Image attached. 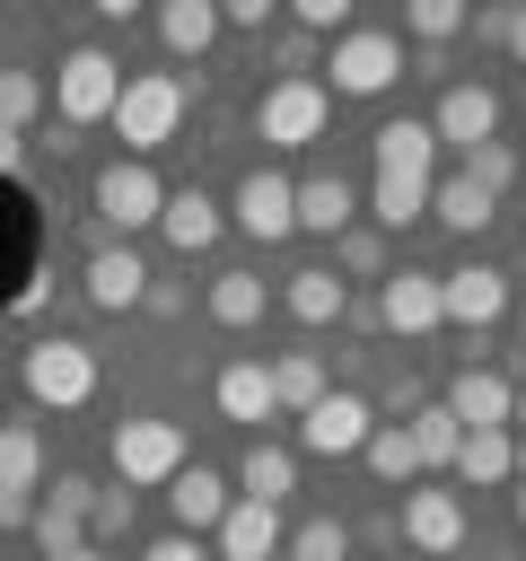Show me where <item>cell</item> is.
Returning <instances> with one entry per match:
<instances>
[{"instance_id": "cell-1", "label": "cell", "mask_w": 526, "mask_h": 561, "mask_svg": "<svg viewBox=\"0 0 526 561\" xmlns=\"http://www.w3.org/2000/svg\"><path fill=\"white\" fill-rule=\"evenodd\" d=\"M18 386H26V403H44V412H79V403L96 394V351L70 342V333H44V342H26Z\"/></svg>"}, {"instance_id": "cell-2", "label": "cell", "mask_w": 526, "mask_h": 561, "mask_svg": "<svg viewBox=\"0 0 526 561\" xmlns=\"http://www.w3.org/2000/svg\"><path fill=\"white\" fill-rule=\"evenodd\" d=\"M53 105H61L70 131H79V123H114V105H123V70H114V53L70 44V53L53 61Z\"/></svg>"}, {"instance_id": "cell-3", "label": "cell", "mask_w": 526, "mask_h": 561, "mask_svg": "<svg viewBox=\"0 0 526 561\" xmlns=\"http://www.w3.org/2000/svg\"><path fill=\"white\" fill-rule=\"evenodd\" d=\"M175 123H184V79H175V70H140V79H123L114 131H123V149H132V158L167 149V140H175Z\"/></svg>"}, {"instance_id": "cell-4", "label": "cell", "mask_w": 526, "mask_h": 561, "mask_svg": "<svg viewBox=\"0 0 526 561\" xmlns=\"http://www.w3.org/2000/svg\"><path fill=\"white\" fill-rule=\"evenodd\" d=\"M324 123H333V88L324 79H272L254 96V131L272 149H307V140H324Z\"/></svg>"}, {"instance_id": "cell-5", "label": "cell", "mask_w": 526, "mask_h": 561, "mask_svg": "<svg viewBox=\"0 0 526 561\" xmlns=\"http://www.w3.org/2000/svg\"><path fill=\"white\" fill-rule=\"evenodd\" d=\"M114 473H123V491H158V482H175L184 473V430L175 421H158V412H140V421H114Z\"/></svg>"}, {"instance_id": "cell-6", "label": "cell", "mask_w": 526, "mask_h": 561, "mask_svg": "<svg viewBox=\"0 0 526 561\" xmlns=\"http://www.w3.org/2000/svg\"><path fill=\"white\" fill-rule=\"evenodd\" d=\"M324 70H333V96H386V88L403 79V35H386V26H351V35L324 53Z\"/></svg>"}, {"instance_id": "cell-7", "label": "cell", "mask_w": 526, "mask_h": 561, "mask_svg": "<svg viewBox=\"0 0 526 561\" xmlns=\"http://www.w3.org/2000/svg\"><path fill=\"white\" fill-rule=\"evenodd\" d=\"M158 210H167V184L149 175V158H114V167L96 175V219H105L114 237L158 228Z\"/></svg>"}, {"instance_id": "cell-8", "label": "cell", "mask_w": 526, "mask_h": 561, "mask_svg": "<svg viewBox=\"0 0 526 561\" xmlns=\"http://www.w3.org/2000/svg\"><path fill=\"white\" fill-rule=\"evenodd\" d=\"M228 219H237V228H245L254 245H281V237L298 228V184H289V175H272V167H254V175L237 184Z\"/></svg>"}, {"instance_id": "cell-9", "label": "cell", "mask_w": 526, "mask_h": 561, "mask_svg": "<svg viewBox=\"0 0 526 561\" xmlns=\"http://www.w3.org/2000/svg\"><path fill=\"white\" fill-rule=\"evenodd\" d=\"M438 316H447V324H465V333L500 324V316H508V272H500V263H465V272H438Z\"/></svg>"}, {"instance_id": "cell-10", "label": "cell", "mask_w": 526, "mask_h": 561, "mask_svg": "<svg viewBox=\"0 0 526 561\" xmlns=\"http://www.w3.org/2000/svg\"><path fill=\"white\" fill-rule=\"evenodd\" d=\"M430 131H438V149H482V140H500V96H491L482 79H456V88L438 96Z\"/></svg>"}, {"instance_id": "cell-11", "label": "cell", "mask_w": 526, "mask_h": 561, "mask_svg": "<svg viewBox=\"0 0 526 561\" xmlns=\"http://www.w3.org/2000/svg\"><path fill=\"white\" fill-rule=\"evenodd\" d=\"M377 324L403 333V342L438 333V324H447V316H438V272H386V280H377Z\"/></svg>"}, {"instance_id": "cell-12", "label": "cell", "mask_w": 526, "mask_h": 561, "mask_svg": "<svg viewBox=\"0 0 526 561\" xmlns=\"http://www.w3.org/2000/svg\"><path fill=\"white\" fill-rule=\"evenodd\" d=\"M368 430H377V412H368L359 394H324V403L298 421V447H307V456H359Z\"/></svg>"}, {"instance_id": "cell-13", "label": "cell", "mask_w": 526, "mask_h": 561, "mask_svg": "<svg viewBox=\"0 0 526 561\" xmlns=\"http://www.w3.org/2000/svg\"><path fill=\"white\" fill-rule=\"evenodd\" d=\"M403 543L412 552H456L465 543V500L438 491V482H412L403 491Z\"/></svg>"}, {"instance_id": "cell-14", "label": "cell", "mask_w": 526, "mask_h": 561, "mask_svg": "<svg viewBox=\"0 0 526 561\" xmlns=\"http://www.w3.org/2000/svg\"><path fill=\"white\" fill-rule=\"evenodd\" d=\"M79 289H88V307L123 316V307H140V298H149V263H140L132 245H96V254H88V272H79Z\"/></svg>"}, {"instance_id": "cell-15", "label": "cell", "mask_w": 526, "mask_h": 561, "mask_svg": "<svg viewBox=\"0 0 526 561\" xmlns=\"http://www.w3.org/2000/svg\"><path fill=\"white\" fill-rule=\"evenodd\" d=\"M447 412H456L465 430H508V421H517V386H508L500 368H456V377H447Z\"/></svg>"}, {"instance_id": "cell-16", "label": "cell", "mask_w": 526, "mask_h": 561, "mask_svg": "<svg viewBox=\"0 0 526 561\" xmlns=\"http://www.w3.org/2000/svg\"><path fill=\"white\" fill-rule=\"evenodd\" d=\"M281 508L272 500H228V517H219V561H281Z\"/></svg>"}, {"instance_id": "cell-17", "label": "cell", "mask_w": 526, "mask_h": 561, "mask_svg": "<svg viewBox=\"0 0 526 561\" xmlns=\"http://www.w3.org/2000/svg\"><path fill=\"white\" fill-rule=\"evenodd\" d=\"M219 228H228V219H219V202H210L202 184H175V193H167V210H158V237H167L175 254H202V245H219Z\"/></svg>"}, {"instance_id": "cell-18", "label": "cell", "mask_w": 526, "mask_h": 561, "mask_svg": "<svg viewBox=\"0 0 526 561\" xmlns=\"http://www.w3.org/2000/svg\"><path fill=\"white\" fill-rule=\"evenodd\" d=\"M377 175H438V131L430 123H412V114H395V123H377Z\"/></svg>"}, {"instance_id": "cell-19", "label": "cell", "mask_w": 526, "mask_h": 561, "mask_svg": "<svg viewBox=\"0 0 526 561\" xmlns=\"http://www.w3.org/2000/svg\"><path fill=\"white\" fill-rule=\"evenodd\" d=\"M167 508H175L184 535H219V517H228V482H219L210 465H184V473L167 482Z\"/></svg>"}, {"instance_id": "cell-20", "label": "cell", "mask_w": 526, "mask_h": 561, "mask_svg": "<svg viewBox=\"0 0 526 561\" xmlns=\"http://www.w3.org/2000/svg\"><path fill=\"white\" fill-rule=\"evenodd\" d=\"M210 403L228 412V421H272L281 403H272V368L263 359H228L219 377H210Z\"/></svg>"}, {"instance_id": "cell-21", "label": "cell", "mask_w": 526, "mask_h": 561, "mask_svg": "<svg viewBox=\"0 0 526 561\" xmlns=\"http://www.w3.org/2000/svg\"><path fill=\"white\" fill-rule=\"evenodd\" d=\"M158 44H167L175 61H202V53L219 44V0H167V9H158Z\"/></svg>"}, {"instance_id": "cell-22", "label": "cell", "mask_w": 526, "mask_h": 561, "mask_svg": "<svg viewBox=\"0 0 526 561\" xmlns=\"http://www.w3.org/2000/svg\"><path fill=\"white\" fill-rule=\"evenodd\" d=\"M351 210H359L351 175H333V167H324V175H307V184H298V228H307V237H342V228H351Z\"/></svg>"}, {"instance_id": "cell-23", "label": "cell", "mask_w": 526, "mask_h": 561, "mask_svg": "<svg viewBox=\"0 0 526 561\" xmlns=\"http://www.w3.org/2000/svg\"><path fill=\"white\" fill-rule=\"evenodd\" d=\"M289 491H298V456L272 447V438H254V447L237 456V500H272V508H281Z\"/></svg>"}, {"instance_id": "cell-24", "label": "cell", "mask_w": 526, "mask_h": 561, "mask_svg": "<svg viewBox=\"0 0 526 561\" xmlns=\"http://www.w3.org/2000/svg\"><path fill=\"white\" fill-rule=\"evenodd\" d=\"M430 219H438V228H456V237H482V228H491V193L456 167V175H438V184H430Z\"/></svg>"}, {"instance_id": "cell-25", "label": "cell", "mask_w": 526, "mask_h": 561, "mask_svg": "<svg viewBox=\"0 0 526 561\" xmlns=\"http://www.w3.org/2000/svg\"><path fill=\"white\" fill-rule=\"evenodd\" d=\"M508 473H517V438H508V430H465L456 482H465V491H491V482H508Z\"/></svg>"}, {"instance_id": "cell-26", "label": "cell", "mask_w": 526, "mask_h": 561, "mask_svg": "<svg viewBox=\"0 0 526 561\" xmlns=\"http://www.w3.org/2000/svg\"><path fill=\"white\" fill-rule=\"evenodd\" d=\"M324 394H333V386H324V359H316V351H281V359H272V403H281V412L307 421Z\"/></svg>"}, {"instance_id": "cell-27", "label": "cell", "mask_w": 526, "mask_h": 561, "mask_svg": "<svg viewBox=\"0 0 526 561\" xmlns=\"http://www.w3.org/2000/svg\"><path fill=\"white\" fill-rule=\"evenodd\" d=\"M281 298H289V316H298V324H342V307H351V289H342L324 263L289 272V289H281Z\"/></svg>"}, {"instance_id": "cell-28", "label": "cell", "mask_w": 526, "mask_h": 561, "mask_svg": "<svg viewBox=\"0 0 526 561\" xmlns=\"http://www.w3.org/2000/svg\"><path fill=\"white\" fill-rule=\"evenodd\" d=\"M456 447H465V421H456L447 403H421V412H412V456H421V473H456Z\"/></svg>"}, {"instance_id": "cell-29", "label": "cell", "mask_w": 526, "mask_h": 561, "mask_svg": "<svg viewBox=\"0 0 526 561\" xmlns=\"http://www.w3.org/2000/svg\"><path fill=\"white\" fill-rule=\"evenodd\" d=\"M430 184H438V175H377V184H368L377 228H412V219H430Z\"/></svg>"}, {"instance_id": "cell-30", "label": "cell", "mask_w": 526, "mask_h": 561, "mask_svg": "<svg viewBox=\"0 0 526 561\" xmlns=\"http://www.w3.org/2000/svg\"><path fill=\"white\" fill-rule=\"evenodd\" d=\"M263 272H219L210 280V324H228V333H245V324H263Z\"/></svg>"}, {"instance_id": "cell-31", "label": "cell", "mask_w": 526, "mask_h": 561, "mask_svg": "<svg viewBox=\"0 0 526 561\" xmlns=\"http://www.w3.org/2000/svg\"><path fill=\"white\" fill-rule=\"evenodd\" d=\"M359 456H368V473H377V482H403V491L421 482V456H412V430H403V421H377Z\"/></svg>"}, {"instance_id": "cell-32", "label": "cell", "mask_w": 526, "mask_h": 561, "mask_svg": "<svg viewBox=\"0 0 526 561\" xmlns=\"http://www.w3.org/2000/svg\"><path fill=\"white\" fill-rule=\"evenodd\" d=\"M0 482H9V491H35V482H44V438H35V421H0Z\"/></svg>"}, {"instance_id": "cell-33", "label": "cell", "mask_w": 526, "mask_h": 561, "mask_svg": "<svg viewBox=\"0 0 526 561\" xmlns=\"http://www.w3.org/2000/svg\"><path fill=\"white\" fill-rule=\"evenodd\" d=\"M281 561H351V526H342V517H307V526L281 543Z\"/></svg>"}, {"instance_id": "cell-34", "label": "cell", "mask_w": 526, "mask_h": 561, "mask_svg": "<svg viewBox=\"0 0 526 561\" xmlns=\"http://www.w3.org/2000/svg\"><path fill=\"white\" fill-rule=\"evenodd\" d=\"M35 543H44V561H61V552H79L88 543V517L79 508H53V500H35V526H26Z\"/></svg>"}, {"instance_id": "cell-35", "label": "cell", "mask_w": 526, "mask_h": 561, "mask_svg": "<svg viewBox=\"0 0 526 561\" xmlns=\"http://www.w3.org/2000/svg\"><path fill=\"white\" fill-rule=\"evenodd\" d=\"M44 96H53V88H44L35 70H0V123H9V131H26V123L44 114Z\"/></svg>"}, {"instance_id": "cell-36", "label": "cell", "mask_w": 526, "mask_h": 561, "mask_svg": "<svg viewBox=\"0 0 526 561\" xmlns=\"http://www.w3.org/2000/svg\"><path fill=\"white\" fill-rule=\"evenodd\" d=\"M403 35L447 44V35H465V9H456V0H403Z\"/></svg>"}, {"instance_id": "cell-37", "label": "cell", "mask_w": 526, "mask_h": 561, "mask_svg": "<svg viewBox=\"0 0 526 561\" xmlns=\"http://www.w3.org/2000/svg\"><path fill=\"white\" fill-rule=\"evenodd\" d=\"M465 175H473V184L500 202V193L517 184V149H508V140H482V149H465Z\"/></svg>"}, {"instance_id": "cell-38", "label": "cell", "mask_w": 526, "mask_h": 561, "mask_svg": "<svg viewBox=\"0 0 526 561\" xmlns=\"http://www.w3.org/2000/svg\"><path fill=\"white\" fill-rule=\"evenodd\" d=\"M114 535H132V491H96L88 500V543H114Z\"/></svg>"}, {"instance_id": "cell-39", "label": "cell", "mask_w": 526, "mask_h": 561, "mask_svg": "<svg viewBox=\"0 0 526 561\" xmlns=\"http://www.w3.org/2000/svg\"><path fill=\"white\" fill-rule=\"evenodd\" d=\"M342 263H351V272H377V263H386V245H377L368 228H351V237H342Z\"/></svg>"}, {"instance_id": "cell-40", "label": "cell", "mask_w": 526, "mask_h": 561, "mask_svg": "<svg viewBox=\"0 0 526 561\" xmlns=\"http://www.w3.org/2000/svg\"><path fill=\"white\" fill-rule=\"evenodd\" d=\"M219 26H254V35H263V26H272V0H228Z\"/></svg>"}, {"instance_id": "cell-41", "label": "cell", "mask_w": 526, "mask_h": 561, "mask_svg": "<svg viewBox=\"0 0 526 561\" xmlns=\"http://www.w3.org/2000/svg\"><path fill=\"white\" fill-rule=\"evenodd\" d=\"M465 26H473V44H508V9H473Z\"/></svg>"}, {"instance_id": "cell-42", "label": "cell", "mask_w": 526, "mask_h": 561, "mask_svg": "<svg viewBox=\"0 0 526 561\" xmlns=\"http://www.w3.org/2000/svg\"><path fill=\"white\" fill-rule=\"evenodd\" d=\"M9 526H35V500H26V491H9V482H0V535H9Z\"/></svg>"}, {"instance_id": "cell-43", "label": "cell", "mask_w": 526, "mask_h": 561, "mask_svg": "<svg viewBox=\"0 0 526 561\" xmlns=\"http://www.w3.org/2000/svg\"><path fill=\"white\" fill-rule=\"evenodd\" d=\"M140 561H210V552H202V543H193V535H167V543H149V552H140Z\"/></svg>"}, {"instance_id": "cell-44", "label": "cell", "mask_w": 526, "mask_h": 561, "mask_svg": "<svg viewBox=\"0 0 526 561\" xmlns=\"http://www.w3.org/2000/svg\"><path fill=\"white\" fill-rule=\"evenodd\" d=\"M18 167H26V131H9V123H0V175H18Z\"/></svg>"}, {"instance_id": "cell-45", "label": "cell", "mask_w": 526, "mask_h": 561, "mask_svg": "<svg viewBox=\"0 0 526 561\" xmlns=\"http://www.w3.org/2000/svg\"><path fill=\"white\" fill-rule=\"evenodd\" d=\"M508 53L526 61V9H508Z\"/></svg>"}, {"instance_id": "cell-46", "label": "cell", "mask_w": 526, "mask_h": 561, "mask_svg": "<svg viewBox=\"0 0 526 561\" xmlns=\"http://www.w3.org/2000/svg\"><path fill=\"white\" fill-rule=\"evenodd\" d=\"M61 561H105V543H79V552H61Z\"/></svg>"}, {"instance_id": "cell-47", "label": "cell", "mask_w": 526, "mask_h": 561, "mask_svg": "<svg viewBox=\"0 0 526 561\" xmlns=\"http://www.w3.org/2000/svg\"><path fill=\"white\" fill-rule=\"evenodd\" d=\"M517 473H526V438H517Z\"/></svg>"}, {"instance_id": "cell-48", "label": "cell", "mask_w": 526, "mask_h": 561, "mask_svg": "<svg viewBox=\"0 0 526 561\" xmlns=\"http://www.w3.org/2000/svg\"><path fill=\"white\" fill-rule=\"evenodd\" d=\"M517 421H526V394H517Z\"/></svg>"}, {"instance_id": "cell-49", "label": "cell", "mask_w": 526, "mask_h": 561, "mask_svg": "<svg viewBox=\"0 0 526 561\" xmlns=\"http://www.w3.org/2000/svg\"><path fill=\"white\" fill-rule=\"evenodd\" d=\"M517 517H526V491H517Z\"/></svg>"}]
</instances>
